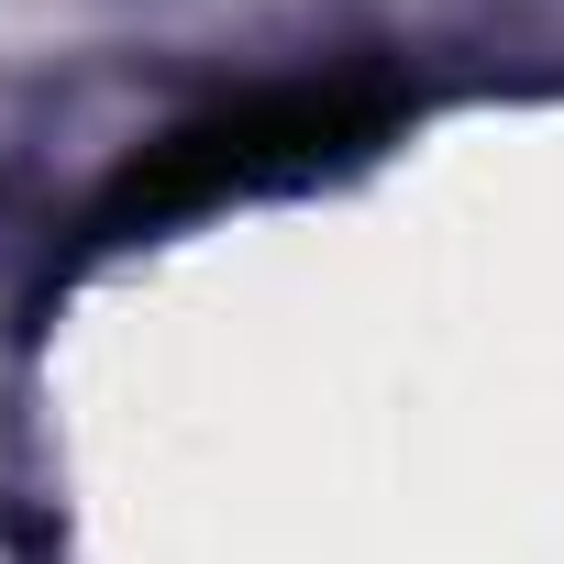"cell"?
<instances>
[{"mask_svg": "<svg viewBox=\"0 0 564 564\" xmlns=\"http://www.w3.org/2000/svg\"><path fill=\"white\" fill-rule=\"evenodd\" d=\"M344 133V100H254V111H221L199 133H177L166 155H144L122 177V210H188V199H221V188H254L276 166H311L333 155Z\"/></svg>", "mask_w": 564, "mask_h": 564, "instance_id": "1", "label": "cell"}]
</instances>
